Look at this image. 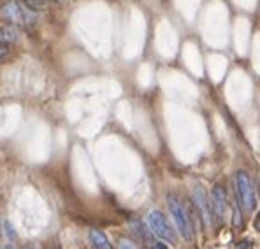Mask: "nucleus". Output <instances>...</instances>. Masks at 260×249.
Wrapping results in <instances>:
<instances>
[{"instance_id":"423d86ee","label":"nucleus","mask_w":260,"mask_h":249,"mask_svg":"<svg viewBox=\"0 0 260 249\" xmlns=\"http://www.w3.org/2000/svg\"><path fill=\"white\" fill-rule=\"evenodd\" d=\"M211 207H213L215 218L223 221V219H225V211H227V200H225V190H223L222 184H215V188H213Z\"/></svg>"},{"instance_id":"39448f33","label":"nucleus","mask_w":260,"mask_h":249,"mask_svg":"<svg viewBox=\"0 0 260 249\" xmlns=\"http://www.w3.org/2000/svg\"><path fill=\"white\" fill-rule=\"evenodd\" d=\"M192 198H194L195 205H197L199 212H201L202 221H206V225H211L215 214H213V207H211V204H209L208 197H206L204 190H202L201 186H197L194 190V195H192Z\"/></svg>"},{"instance_id":"f03ea898","label":"nucleus","mask_w":260,"mask_h":249,"mask_svg":"<svg viewBox=\"0 0 260 249\" xmlns=\"http://www.w3.org/2000/svg\"><path fill=\"white\" fill-rule=\"evenodd\" d=\"M236 193H237V200H239L243 211L250 212L255 209L257 205V198H255V191H253V184L251 179L248 176L246 170H237L236 174Z\"/></svg>"},{"instance_id":"6e6552de","label":"nucleus","mask_w":260,"mask_h":249,"mask_svg":"<svg viewBox=\"0 0 260 249\" xmlns=\"http://www.w3.org/2000/svg\"><path fill=\"white\" fill-rule=\"evenodd\" d=\"M130 226H132V230L135 232V235L139 237V239L142 240L144 244H149V247H155V244L156 242H153V239H151V235H149L148 232H146V228H144V225L141 223V219H132L130 221Z\"/></svg>"},{"instance_id":"0eeeda50","label":"nucleus","mask_w":260,"mask_h":249,"mask_svg":"<svg viewBox=\"0 0 260 249\" xmlns=\"http://www.w3.org/2000/svg\"><path fill=\"white\" fill-rule=\"evenodd\" d=\"M20 39V28L14 25H2L0 27V42L7 44V42H16Z\"/></svg>"},{"instance_id":"ddd939ff","label":"nucleus","mask_w":260,"mask_h":249,"mask_svg":"<svg viewBox=\"0 0 260 249\" xmlns=\"http://www.w3.org/2000/svg\"><path fill=\"white\" fill-rule=\"evenodd\" d=\"M4 226H6V235L9 237V240L16 239V232H14V228H13V225H11V221H4Z\"/></svg>"},{"instance_id":"f8f14e48","label":"nucleus","mask_w":260,"mask_h":249,"mask_svg":"<svg viewBox=\"0 0 260 249\" xmlns=\"http://www.w3.org/2000/svg\"><path fill=\"white\" fill-rule=\"evenodd\" d=\"M118 249H137V247H135V244L132 240L122 237V239H118Z\"/></svg>"},{"instance_id":"20e7f679","label":"nucleus","mask_w":260,"mask_h":249,"mask_svg":"<svg viewBox=\"0 0 260 249\" xmlns=\"http://www.w3.org/2000/svg\"><path fill=\"white\" fill-rule=\"evenodd\" d=\"M148 225L151 228V232L155 233L158 239L167 240V242H174L176 240V235H174L172 226L169 225L167 218L162 214L160 211H151L148 214Z\"/></svg>"},{"instance_id":"1a4fd4ad","label":"nucleus","mask_w":260,"mask_h":249,"mask_svg":"<svg viewBox=\"0 0 260 249\" xmlns=\"http://www.w3.org/2000/svg\"><path fill=\"white\" fill-rule=\"evenodd\" d=\"M90 240H92V244H94V249H113L108 240V237H106L101 230H92Z\"/></svg>"},{"instance_id":"a211bd4d","label":"nucleus","mask_w":260,"mask_h":249,"mask_svg":"<svg viewBox=\"0 0 260 249\" xmlns=\"http://www.w3.org/2000/svg\"><path fill=\"white\" fill-rule=\"evenodd\" d=\"M6 249H14V247H13V246H7Z\"/></svg>"},{"instance_id":"6ab92c4d","label":"nucleus","mask_w":260,"mask_h":249,"mask_svg":"<svg viewBox=\"0 0 260 249\" xmlns=\"http://www.w3.org/2000/svg\"><path fill=\"white\" fill-rule=\"evenodd\" d=\"M28 249H34V247H28Z\"/></svg>"},{"instance_id":"7ed1b4c3","label":"nucleus","mask_w":260,"mask_h":249,"mask_svg":"<svg viewBox=\"0 0 260 249\" xmlns=\"http://www.w3.org/2000/svg\"><path fill=\"white\" fill-rule=\"evenodd\" d=\"M21 6H23L21 2H7L2 6L0 14H2L4 20L9 21V25H14V27L34 23L35 16L32 14V11L27 9V7H21Z\"/></svg>"},{"instance_id":"4468645a","label":"nucleus","mask_w":260,"mask_h":249,"mask_svg":"<svg viewBox=\"0 0 260 249\" xmlns=\"http://www.w3.org/2000/svg\"><path fill=\"white\" fill-rule=\"evenodd\" d=\"M237 249H253V242L251 240H241L237 244Z\"/></svg>"},{"instance_id":"f3484780","label":"nucleus","mask_w":260,"mask_h":249,"mask_svg":"<svg viewBox=\"0 0 260 249\" xmlns=\"http://www.w3.org/2000/svg\"><path fill=\"white\" fill-rule=\"evenodd\" d=\"M0 235H2V225H0Z\"/></svg>"},{"instance_id":"dca6fc26","label":"nucleus","mask_w":260,"mask_h":249,"mask_svg":"<svg viewBox=\"0 0 260 249\" xmlns=\"http://www.w3.org/2000/svg\"><path fill=\"white\" fill-rule=\"evenodd\" d=\"M255 230H257V232H260V211L257 212V218H255Z\"/></svg>"},{"instance_id":"f257e3e1","label":"nucleus","mask_w":260,"mask_h":249,"mask_svg":"<svg viewBox=\"0 0 260 249\" xmlns=\"http://www.w3.org/2000/svg\"><path fill=\"white\" fill-rule=\"evenodd\" d=\"M167 204H169V211H170V214H172V219H174V223H176L180 233L183 235V239L192 240L194 239V228H192V221H190V218H188L187 209L183 207L180 198H178L176 195L169 193L167 195Z\"/></svg>"},{"instance_id":"9b49d317","label":"nucleus","mask_w":260,"mask_h":249,"mask_svg":"<svg viewBox=\"0 0 260 249\" xmlns=\"http://www.w3.org/2000/svg\"><path fill=\"white\" fill-rule=\"evenodd\" d=\"M23 6L30 11H41V9H46L49 4L48 2H39V0H27V2H23Z\"/></svg>"},{"instance_id":"2eb2a0df","label":"nucleus","mask_w":260,"mask_h":249,"mask_svg":"<svg viewBox=\"0 0 260 249\" xmlns=\"http://www.w3.org/2000/svg\"><path fill=\"white\" fill-rule=\"evenodd\" d=\"M7 53H9V48H7V44H2V42H0V58H4Z\"/></svg>"},{"instance_id":"9d476101","label":"nucleus","mask_w":260,"mask_h":249,"mask_svg":"<svg viewBox=\"0 0 260 249\" xmlns=\"http://www.w3.org/2000/svg\"><path fill=\"white\" fill-rule=\"evenodd\" d=\"M232 209H234V218H232V221H234V225L236 226H241L243 225V212H241V204H239V200H237V197H236V202L232 204Z\"/></svg>"}]
</instances>
